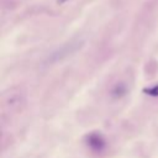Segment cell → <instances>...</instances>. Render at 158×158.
Listing matches in <instances>:
<instances>
[{
    "label": "cell",
    "instance_id": "3",
    "mask_svg": "<svg viewBox=\"0 0 158 158\" xmlns=\"http://www.w3.org/2000/svg\"><path fill=\"white\" fill-rule=\"evenodd\" d=\"M127 93V86L126 84L123 83H117L110 91V95L114 98V99H121L122 96H125Z\"/></svg>",
    "mask_w": 158,
    "mask_h": 158
},
{
    "label": "cell",
    "instance_id": "5",
    "mask_svg": "<svg viewBox=\"0 0 158 158\" xmlns=\"http://www.w3.org/2000/svg\"><path fill=\"white\" fill-rule=\"evenodd\" d=\"M65 1H67V0H57L58 4H63V2H65Z\"/></svg>",
    "mask_w": 158,
    "mask_h": 158
},
{
    "label": "cell",
    "instance_id": "2",
    "mask_svg": "<svg viewBox=\"0 0 158 158\" xmlns=\"http://www.w3.org/2000/svg\"><path fill=\"white\" fill-rule=\"evenodd\" d=\"M85 142H86V146H88L90 149L96 151V152H100V151L105 149V147H106V141H105V138H104L100 133H98V132H91V133H89V135L86 136V138H85Z\"/></svg>",
    "mask_w": 158,
    "mask_h": 158
},
{
    "label": "cell",
    "instance_id": "4",
    "mask_svg": "<svg viewBox=\"0 0 158 158\" xmlns=\"http://www.w3.org/2000/svg\"><path fill=\"white\" fill-rule=\"evenodd\" d=\"M144 93L148 94V95H152V96H158V85H154L152 88L144 89Z\"/></svg>",
    "mask_w": 158,
    "mask_h": 158
},
{
    "label": "cell",
    "instance_id": "1",
    "mask_svg": "<svg viewBox=\"0 0 158 158\" xmlns=\"http://www.w3.org/2000/svg\"><path fill=\"white\" fill-rule=\"evenodd\" d=\"M84 44V41L83 40H73L65 44H63L62 47H59L58 49H56L53 53H51V56L47 58V63L49 64H53V63H57V62H60L63 59H65L67 57L74 54L77 51H79Z\"/></svg>",
    "mask_w": 158,
    "mask_h": 158
}]
</instances>
